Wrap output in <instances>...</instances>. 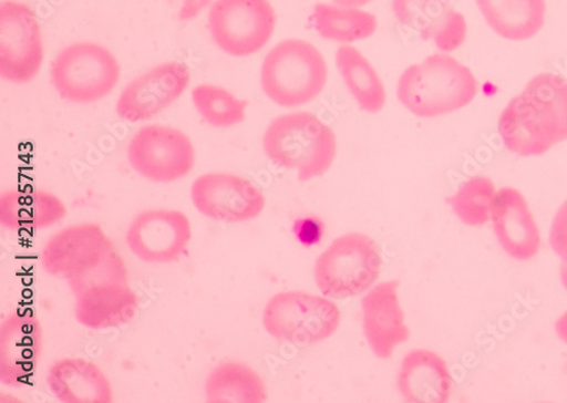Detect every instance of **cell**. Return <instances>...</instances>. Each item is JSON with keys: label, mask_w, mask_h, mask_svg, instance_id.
Returning a JSON list of instances; mask_svg holds the SVG:
<instances>
[{"label": "cell", "mask_w": 567, "mask_h": 403, "mask_svg": "<svg viewBox=\"0 0 567 403\" xmlns=\"http://www.w3.org/2000/svg\"><path fill=\"white\" fill-rule=\"evenodd\" d=\"M196 209L207 218L223 223H243L257 218L266 206L261 189L248 178L212 172L196 178L192 187Z\"/></svg>", "instance_id": "obj_13"}, {"label": "cell", "mask_w": 567, "mask_h": 403, "mask_svg": "<svg viewBox=\"0 0 567 403\" xmlns=\"http://www.w3.org/2000/svg\"><path fill=\"white\" fill-rule=\"evenodd\" d=\"M383 270L380 248L367 235L338 238L317 259L315 280L324 297L344 299L369 290Z\"/></svg>", "instance_id": "obj_7"}, {"label": "cell", "mask_w": 567, "mask_h": 403, "mask_svg": "<svg viewBox=\"0 0 567 403\" xmlns=\"http://www.w3.org/2000/svg\"><path fill=\"white\" fill-rule=\"evenodd\" d=\"M193 240L188 217L177 209H148L137 214L125 235L130 251L148 264H171L183 257Z\"/></svg>", "instance_id": "obj_12"}, {"label": "cell", "mask_w": 567, "mask_h": 403, "mask_svg": "<svg viewBox=\"0 0 567 403\" xmlns=\"http://www.w3.org/2000/svg\"><path fill=\"white\" fill-rule=\"evenodd\" d=\"M337 64L359 107L369 114L383 111L388 102L385 85L362 53L344 44L337 51Z\"/></svg>", "instance_id": "obj_25"}, {"label": "cell", "mask_w": 567, "mask_h": 403, "mask_svg": "<svg viewBox=\"0 0 567 403\" xmlns=\"http://www.w3.org/2000/svg\"><path fill=\"white\" fill-rule=\"evenodd\" d=\"M340 323L341 312L334 302L300 291L274 296L264 311L266 331L277 340L299 347L327 340Z\"/></svg>", "instance_id": "obj_8"}, {"label": "cell", "mask_w": 567, "mask_h": 403, "mask_svg": "<svg viewBox=\"0 0 567 403\" xmlns=\"http://www.w3.org/2000/svg\"><path fill=\"white\" fill-rule=\"evenodd\" d=\"M192 97L198 114L214 127L227 128L246 120L249 103L223 86L199 84L193 89Z\"/></svg>", "instance_id": "obj_27"}, {"label": "cell", "mask_w": 567, "mask_h": 403, "mask_svg": "<svg viewBox=\"0 0 567 403\" xmlns=\"http://www.w3.org/2000/svg\"><path fill=\"white\" fill-rule=\"evenodd\" d=\"M266 156L276 166L298 172L300 183H308L332 167L338 142L332 127L308 112L275 118L264 136Z\"/></svg>", "instance_id": "obj_4"}, {"label": "cell", "mask_w": 567, "mask_h": 403, "mask_svg": "<svg viewBox=\"0 0 567 403\" xmlns=\"http://www.w3.org/2000/svg\"><path fill=\"white\" fill-rule=\"evenodd\" d=\"M276 13L269 0H216L208 29L216 46L233 58H249L270 41Z\"/></svg>", "instance_id": "obj_10"}, {"label": "cell", "mask_w": 567, "mask_h": 403, "mask_svg": "<svg viewBox=\"0 0 567 403\" xmlns=\"http://www.w3.org/2000/svg\"><path fill=\"white\" fill-rule=\"evenodd\" d=\"M43 270L68 281L74 294L102 282H128L127 267L96 223H80L55 234L41 252Z\"/></svg>", "instance_id": "obj_2"}, {"label": "cell", "mask_w": 567, "mask_h": 403, "mask_svg": "<svg viewBox=\"0 0 567 403\" xmlns=\"http://www.w3.org/2000/svg\"><path fill=\"white\" fill-rule=\"evenodd\" d=\"M399 287V281L383 282L362 299L364 337L381 360H390L396 347L408 342L411 335L400 304Z\"/></svg>", "instance_id": "obj_15"}, {"label": "cell", "mask_w": 567, "mask_h": 403, "mask_svg": "<svg viewBox=\"0 0 567 403\" xmlns=\"http://www.w3.org/2000/svg\"><path fill=\"white\" fill-rule=\"evenodd\" d=\"M205 395L209 403H262L268 399L261 376L240 362H224L213 369Z\"/></svg>", "instance_id": "obj_24"}, {"label": "cell", "mask_w": 567, "mask_h": 403, "mask_svg": "<svg viewBox=\"0 0 567 403\" xmlns=\"http://www.w3.org/2000/svg\"><path fill=\"white\" fill-rule=\"evenodd\" d=\"M555 329L559 339L567 344V311L557 320Z\"/></svg>", "instance_id": "obj_32"}, {"label": "cell", "mask_w": 567, "mask_h": 403, "mask_svg": "<svg viewBox=\"0 0 567 403\" xmlns=\"http://www.w3.org/2000/svg\"><path fill=\"white\" fill-rule=\"evenodd\" d=\"M491 219L497 240L508 256L529 260L538 254L540 232L522 193L513 188L496 193Z\"/></svg>", "instance_id": "obj_17"}, {"label": "cell", "mask_w": 567, "mask_h": 403, "mask_svg": "<svg viewBox=\"0 0 567 403\" xmlns=\"http://www.w3.org/2000/svg\"><path fill=\"white\" fill-rule=\"evenodd\" d=\"M476 2L489 27L507 40H528L544 27L545 0H476Z\"/></svg>", "instance_id": "obj_23"}, {"label": "cell", "mask_w": 567, "mask_h": 403, "mask_svg": "<svg viewBox=\"0 0 567 403\" xmlns=\"http://www.w3.org/2000/svg\"><path fill=\"white\" fill-rule=\"evenodd\" d=\"M68 215L65 204L52 193L9 190L0 197V224L10 231L45 230Z\"/></svg>", "instance_id": "obj_22"}, {"label": "cell", "mask_w": 567, "mask_h": 403, "mask_svg": "<svg viewBox=\"0 0 567 403\" xmlns=\"http://www.w3.org/2000/svg\"><path fill=\"white\" fill-rule=\"evenodd\" d=\"M74 296L75 319L91 330L125 327L134 322L138 316L140 298L128 282H103Z\"/></svg>", "instance_id": "obj_19"}, {"label": "cell", "mask_w": 567, "mask_h": 403, "mask_svg": "<svg viewBox=\"0 0 567 403\" xmlns=\"http://www.w3.org/2000/svg\"><path fill=\"white\" fill-rule=\"evenodd\" d=\"M392 10L403 27L417 32L422 40H434L444 53L457 50L465 41L464 17L444 0H393Z\"/></svg>", "instance_id": "obj_18"}, {"label": "cell", "mask_w": 567, "mask_h": 403, "mask_svg": "<svg viewBox=\"0 0 567 403\" xmlns=\"http://www.w3.org/2000/svg\"><path fill=\"white\" fill-rule=\"evenodd\" d=\"M312 21L320 37L342 43L365 40L378 29L377 18L371 13L324 3L315 6Z\"/></svg>", "instance_id": "obj_26"}, {"label": "cell", "mask_w": 567, "mask_h": 403, "mask_svg": "<svg viewBox=\"0 0 567 403\" xmlns=\"http://www.w3.org/2000/svg\"><path fill=\"white\" fill-rule=\"evenodd\" d=\"M478 91L474 73L447 54L409 66L398 83L400 103L422 118L454 113L474 101Z\"/></svg>", "instance_id": "obj_3"}, {"label": "cell", "mask_w": 567, "mask_h": 403, "mask_svg": "<svg viewBox=\"0 0 567 403\" xmlns=\"http://www.w3.org/2000/svg\"><path fill=\"white\" fill-rule=\"evenodd\" d=\"M131 167L155 184H174L190 174L197 155L194 143L177 127L150 124L138 128L126 151Z\"/></svg>", "instance_id": "obj_9"}, {"label": "cell", "mask_w": 567, "mask_h": 403, "mask_svg": "<svg viewBox=\"0 0 567 403\" xmlns=\"http://www.w3.org/2000/svg\"><path fill=\"white\" fill-rule=\"evenodd\" d=\"M341 8L360 9L373 2V0H333Z\"/></svg>", "instance_id": "obj_31"}, {"label": "cell", "mask_w": 567, "mask_h": 403, "mask_svg": "<svg viewBox=\"0 0 567 403\" xmlns=\"http://www.w3.org/2000/svg\"><path fill=\"white\" fill-rule=\"evenodd\" d=\"M328 69L312 43L287 39L267 54L260 71L265 95L280 107H299L313 102L323 91Z\"/></svg>", "instance_id": "obj_5"}, {"label": "cell", "mask_w": 567, "mask_h": 403, "mask_svg": "<svg viewBox=\"0 0 567 403\" xmlns=\"http://www.w3.org/2000/svg\"><path fill=\"white\" fill-rule=\"evenodd\" d=\"M42 349L39 321L25 312H13L0 328V380L22 386L34 374Z\"/></svg>", "instance_id": "obj_16"}, {"label": "cell", "mask_w": 567, "mask_h": 403, "mask_svg": "<svg viewBox=\"0 0 567 403\" xmlns=\"http://www.w3.org/2000/svg\"><path fill=\"white\" fill-rule=\"evenodd\" d=\"M550 245L567 266V200L558 209L550 230Z\"/></svg>", "instance_id": "obj_30"}, {"label": "cell", "mask_w": 567, "mask_h": 403, "mask_svg": "<svg viewBox=\"0 0 567 403\" xmlns=\"http://www.w3.org/2000/svg\"><path fill=\"white\" fill-rule=\"evenodd\" d=\"M51 393L64 403H111L114 389L104 371L84 358H64L47 374Z\"/></svg>", "instance_id": "obj_21"}, {"label": "cell", "mask_w": 567, "mask_h": 403, "mask_svg": "<svg viewBox=\"0 0 567 403\" xmlns=\"http://www.w3.org/2000/svg\"><path fill=\"white\" fill-rule=\"evenodd\" d=\"M190 81V70L185 64H159L123 89L116 104L117 114L128 123L150 121L179 100Z\"/></svg>", "instance_id": "obj_14"}, {"label": "cell", "mask_w": 567, "mask_h": 403, "mask_svg": "<svg viewBox=\"0 0 567 403\" xmlns=\"http://www.w3.org/2000/svg\"><path fill=\"white\" fill-rule=\"evenodd\" d=\"M121 78L115 55L96 42H75L61 51L51 65V80L64 101L92 104L110 96Z\"/></svg>", "instance_id": "obj_6"}, {"label": "cell", "mask_w": 567, "mask_h": 403, "mask_svg": "<svg viewBox=\"0 0 567 403\" xmlns=\"http://www.w3.org/2000/svg\"><path fill=\"white\" fill-rule=\"evenodd\" d=\"M44 60L41 25L32 9L16 0L0 4V76L18 84L31 82Z\"/></svg>", "instance_id": "obj_11"}, {"label": "cell", "mask_w": 567, "mask_h": 403, "mask_svg": "<svg viewBox=\"0 0 567 403\" xmlns=\"http://www.w3.org/2000/svg\"><path fill=\"white\" fill-rule=\"evenodd\" d=\"M453 386L451 371L437 353L417 349L405 355L398 376V388L408 402L446 403Z\"/></svg>", "instance_id": "obj_20"}, {"label": "cell", "mask_w": 567, "mask_h": 403, "mask_svg": "<svg viewBox=\"0 0 567 403\" xmlns=\"http://www.w3.org/2000/svg\"><path fill=\"white\" fill-rule=\"evenodd\" d=\"M496 189L485 176L471 178L450 199L455 215L467 227H483L492 217Z\"/></svg>", "instance_id": "obj_28"}, {"label": "cell", "mask_w": 567, "mask_h": 403, "mask_svg": "<svg viewBox=\"0 0 567 403\" xmlns=\"http://www.w3.org/2000/svg\"><path fill=\"white\" fill-rule=\"evenodd\" d=\"M505 147L519 156H540L567 141V81L555 73L536 75L501 114Z\"/></svg>", "instance_id": "obj_1"}, {"label": "cell", "mask_w": 567, "mask_h": 403, "mask_svg": "<svg viewBox=\"0 0 567 403\" xmlns=\"http://www.w3.org/2000/svg\"><path fill=\"white\" fill-rule=\"evenodd\" d=\"M560 280L564 288L567 290V266L564 264L560 266Z\"/></svg>", "instance_id": "obj_33"}, {"label": "cell", "mask_w": 567, "mask_h": 403, "mask_svg": "<svg viewBox=\"0 0 567 403\" xmlns=\"http://www.w3.org/2000/svg\"><path fill=\"white\" fill-rule=\"evenodd\" d=\"M324 231V223L318 216L300 217L293 224L295 236L302 246L308 248L320 244Z\"/></svg>", "instance_id": "obj_29"}]
</instances>
